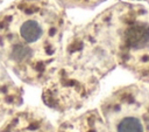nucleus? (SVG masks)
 <instances>
[{
  "instance_id": "obj_4",
  "label": "nucleus",
  "mask_w": 149,
  "mask_h": 132,
  "mask_svg": "<svg viewBox=\"0 0 149 132\" xmlns=\"http://www.w3.org/2000/svg\"><path fill=\"white\" fill-rule=\"evenodd\" d=\"M66 2H71V4H90V2H95L98 0H63Z\"/></svg>"
},
{
  "instance_id": "obj_1",
  "label": "nucleus",
  "mask_w": 149,
  "mask_h": 132,
  "mask_svg": "<svg viewBox=\"0 0 149 132\" xmlns=\"http://www.w3.org/2000/svg\"><path fill=\"white\" fill-rule=\"evenodd\" d=\"M43 1V0H42ZM42 1H31L29 5H21L10 16V26L15 27L13 41L7 48L8 58L19 65L30 63L37 55L36 46L47 37V27L52 25L48 19L52 13L51 5L45 0L42 12L40 11Z\"/></svg>"
},
{
  "instance_id": "obj_3",
  "label": "nucleus",
  "mask_w": 149,
  "mask_h": 132,
  "mask_svg": "<svg viewBox=\"0 0 149 132\" xmlns=\"http://www.w3.org/2000/svg\"><path fill=\"white\" fill-rule=\"evenodd\" d=\"M118 132H143V125L136 117H125L118 124Z\"/></svg>"
},
{
  "instance_id": "obj_2",
  "label": "nucleus",
  "mask_w": 149,
  "mask_h": 132,
  "mask_svg": "<svg viewBox=\"0 0 149 132\" xmlns=\"http://www.w3.org/2000/svg\"><path fill=\"white\" fill-rule=\"evenodd\" d=\"M123 43L130 50H142L149 46V23L144 21L130 22L123 30Z\"/></svg>"
}]
</instances>
